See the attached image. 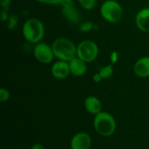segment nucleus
I'll return each instance as SVG.
<instances>
[{
    "label": "nucleus",
    "mask_w": 149,
    "mask_h": 149,
    "mask_svg": "<svg viewBox=\"0 0 149 149\" xmlns=\"http://www.w3.org/2000/svg\"><path fill=\"white\" fill-rule=\"evenodd\" d=\"M52 47L58 60L70 62L77 57V45L67 38H56L52 42Z\"/></svg>",
    "instance_id": "obj_1"
},
{
    "label": "nucleus",
    "mask_w": 149,
    "mask_h": 149,
    "mask_svg": "<svg viewBox=\"0 0 149 149\" xmlns=\"http://www.w3.org/2000/svg\"><path fill=\"white\" fill-rule=\"evenodd\" d=\"M22 33L27 42H29L30 44L36 45L41 42L45 37V25L42 21L38 18H29L23 24Z\"/></svg>",
    "instance_id": "obj_2"
},
{
    "label": "nucleus",
    "mask_w": 149,
    "mask_h": 149,
    "mask_svg": "<svg viewBox=\"0 0 149 149\" xmlns=\"http://www.w3.org/2000/svg\"><path fill=\"white\" fill-rule=\"evenodd\" d=\"M93 127L95 132L102 137L112 136L117 128L114 117L107 112H100L94 115Z\"/></svg>",
    "instance_id": "obj_3"
},
{
    "label": "nucleus",
    "mask_w": 149,
    "mask_h": 149,
    "mask_svg": "<svg viewBox=\"0 0 149 149\" xmlns=\"http://www.w3.org/2000/svg\"><path fill=\"white\" fill-rule=\"evenodd\" d=\"M102 18L110 23H119L123 17V8L121 4L116 0H106L102 3L100 9Z\"/></svg>",
    "instance_id": "obj_4"
},
{
    "label": "nucleus",
    "mask_w": 149,
    "mask_h": 149,
    "mask_svg": "<svg viewBox=\"0 0 149 149\" xmlns=\"http://www.w3.org/2000/svg\"><path fill=\"white\" fill-rule=\"evenodd\" d=\"M99 56L98 45L93 40L86 39L77 45V57L86 63L93 62Z\"/></svg>",
    "instance_id": "obj_5"
},
{
    "label": "nucleus",
    "mask_w": 149,
    "mask_h": 149,
    "mask_svg": "<svg viewBox=\"0 0 149 149\" xmlns=\"http://www.w3.org/2000/svg\"><path fill=\"white\" fill-rule=\"evenodd\" d=\"M32 52H33L34 58L39 63L44 64V65L52 63L55 58L52 45H49L48 44L45 42H39L34 45Z\"/></svg>",
    "instance_id": "obj_6"
},
{
    "label": "nucleus",
    "mask_w": 149,
    "mask_h": 149,
    "mask_svg": "<svg viewBox=\"0 0 149 149\" xmlns=\"http://www.w3.org/2000/svg\"><path fill=\"white\" fill-rule=\"evenodd\" d=\"M92 146V138L86 132H80L74 134L71 140V149H90Z\"/></svg>",
    "instance_id": "obj_7"
},
{
    "label": "nucleus",
    "mask_w": 149,
    "mask_h": 149,
    "mask_svg": "<svg viewBox=\"0 0 149 149\" xmlns=\"http://www.w3.org/2000/svg\"><path fill=\"white\" fill-rule=\"evenodd\" d=\"M51 72L53 78L57 79H65L71 74L69 62L58 60L54 62L51 68Z\"/></svg>",
    "instance_id": "obj_8"
},
{
    "label": "nucleus",
    "mask_w": 149,
    "mask_h": 149,
    "mask_svg": "<svg viewBox=\"0 0 149 149\" xmlns=\"http://www.w3.org/2000/svg\"><path fill=\"white\" fill-rule=\"evenodd\" d=\"M134 74L141 78H149V56H144L136 60L134 65Z\"/></svg>",
    "instance_id": "obj_9"
},
{
    "label": "nucleus",
    "mask_w": 149,
    "mask_h": 149,
    "mask_svg": "<svg viewBox=\"0 0 149 149\" xmlns=\"http://www.w3.org/2000/svg\"><path fill=\"white\" fill-rule=\"evenodd\" d=\"M135 24L142 32L149 33V7L140 10L135 16Z\"/></svg>",
    "instance_id": "obj_10"
},
{
    "label": "nucleus",
    "mask_w": 149,
    "mask_h": 149,
    "mask_svg": "<svg viewBox=\"0 0 149 149\" xmlns=\"http://www.w3.org/2000/svg\"><path fill=\"white\" fill-rule=\"evenodd\" d=\"M61 11L64 17L71 24H77L81 23V15L79 11L76 9L75 5L70 6H61Z\"/></svg>",
    "instance_id": "obj_11"
},
{
    "label": "nucleus",
    "mask_w": 149,
    "mask_h": 149,
    "mask_svg": "<svg viewBox=\"0 0 149 149\" xmlns=\"http://www.w3.org/2000/svg\"><path fill=\"white\" fill-rule=\"evenodd\" d=\"M87 63L81 58L76 57L69 62L71 74L75 77H81L86 74L87 71Z\"/></svg>",
    "instance_id": "obj_12"
},
{
    "label": "nucleus",
    "mask_w": 149,
    "mask_h": 149,
    "mask_svg": "<svg viewBox=\"0 0 149 149\" xmlns=\"http://www.w3.org/2000/svg\"><path fill=\"white\" fill-rule=\"evenodd\" d=\"M84 107L87 113L93 115H96L102 112L101 101L96 96H88L84 101Z\"/></svg>",
    "instance_id": "obj_13"
},
{
    "label": "nucleus",
    "mask_w": 149,
    "mask_h": 149,
    "mask_svg": "<svg viewBox=\"0 0 149 149\" xmlns=\"http://www.w3.org/2000/svg\"><path fill=\"white\" fill-rule=\"evenodd\" d=\"M99 73L100 74V76H101V78L103 79H109L113 75V64H110V65H107L105 66H102L100 69Z\"/></svg>",
    "instance_id": "obj_14"
},
{
    "label": "nucleus",
    "mask_w": 149,
    "mask_h": 149,
    "mask_svg": "<svg viewBox=\"0 0 149 149\" xmlns=\"http://www.w3.org/2000/svg\"><path fill=\"white\" fill-rule=\"evenodd\" d=\"M96 29V26L95 24L91 22V21H86V22H82L80 23L79 24V30L81 33H86V32H89L91 31H93V29Z\"/></svg>",
    "instance_id": "obj_15"
},
{
    "label": "nucleus",
    "mask_w": 149,
    "mask_h": 149,
    "mask_svg": "<svg viewBox=\"0 0 149 149\" xmlns=\"http://www.w3.org/2000/svg\"><path fill=\"white\" fill-rule=\"evenodd\" d=\"M79 5L86 10H91L95 8L97 0H78Z\"/></svg>",
    "instance_id": "obj_16"
},
{
    "label": "nucleus",
    "mask_w": 149,
    "mask_h": 149,
    "mask_svg": "<svg viewBox=\"0 0 149 149\" xmlns=\"http://www.w3.org/2000/svg\"><path fill=\"white\" fill-rule=\"evenodd\" d=\"M18 17L16 14H11L10 15L8 20H7V28L10 31L15 30L18 24Z\"/></svg>",
    "instance_id": "obj_17"
},
{
    "label": "nucleus",
    "mask_w": 149,
    "mask_h": 149,
    "mask_svg": "<svg viewBox=\"0 0 149 149\" xmlns=\"http://www.w3.org/2000/svg\"><path fill=\"white\" fill-rule=\"evenodd\" d=\"M10 97V91L4 87H2L0 89V102L1 103H4L6 101L9 100Z\"/></svg>",
    "instance_id": "obj_18"
},
{
    "label": "nucleus",
    "mask_w": 149,
    "mask_h": 149,
    "mask_svg": "<svg viewBox=\"0 0 149 149\" xmlns=\"http://www.w3.org/2000/svg\"><path fill=\"white\" fill-rule=\"evenodd\" d=\"M38 3L49 4V5H61L63 0H34Z\"/></svg>",
    "instance_id": "obj_19"
},
{
    "label": "nucleus",
    "mask_w": 149,
    "mask_h": 149,
    "mask_svg": "<svg viewBox=\"0 0 149 149\" xmlns=\"http://www.w3.org/2000/svg\"><path fill=\"white\" fill-rule=\"evenodd\" d=\"M109 58H110V62H111V64H115V63H117L118 62V60H119V53H118V52H116V51H113L111 53H110V57H109Z\"/></svg>",
    "instance_id": "obj_20"
},
{
    "label": "nucleus",
    "mask_w": 149,
    "mask_h": 149,
    "mask_svg": "<svg viewBox=\"0 0 149 149\" xmlns=\"http://www.w3.org/2000/svg\"><path fill=\"white\" fill-rule=\"evenodd\" d=\"M9 17H10V15H9L8 10L2 9L1 11H0V19H1V21L2 22H7Z\"/></svg>",
    "instance_id": "obj_21"
},
{
    "label": "nucleus",
    "mask_w": 149,
    "mask_h": 149,
    "mask_svg": "<svg viewBox=\"0 0 149 149\" xmlns=\"http://www.w3.org/2000/svg\"><path fill=\"white\" fill-rule=\"evenodd\" d=\"M11 3V0H0V5L1 8L3 10H8Z\"/></svg>",
    "instance_id": "obj_22"
},
{
    "label": "nucleus",
    "mask_w": 149,
    "mask_h": 149,
    "mask_svg": "<svg viewBox=\"0 0 149 149\" xmlns=\"http://www.w3.org/2000/svg\"><path fill=\"white\" fill-rule=\"evenodd\" d=\"M102 79H103L101 78V76H100V74L99 72H96V73H94V74L93 75V80L95 83H100V82H101Z\"/></svg>",
    "instance_id": "obj_23"
},
{
    "label": "nucleus",
    "mask_w": 149,
    "mask_h": 149,
    "mask_svg": "<svg viewBox=\"0 0 149 149\" xmlns=\"http://www.w3.org/2000/svg\"><path fill=\"white\" fill-rule=\"evenodd\" d=\"M31 149H45V147H44L42 144H40V143H35V144H33V145H32V147H31Z\"/></svg>",
    "instance_id": "obj_24"
}]
</instances>
